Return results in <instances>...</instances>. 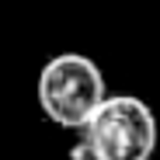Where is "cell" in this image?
Instances as JSON below:
<instances>
[{"label":"cell","mask_w":160,"mask_h":160,"mask_svg":"<svg viewBox=\"0 0 160 160\" xmlns=\"http://www.w3.org/2000/svg\"><path fill=\"white\" fill-rule=\"evenodd\" d=\"M157 115L132 94H108L80 129L91 160H150L157 150Z\"/></svg>","instance_id":"cell-2"},{"label":"cell","mask_w":160,"mask_h":160,"mask_svg":"<svg viewBox=\"0 0 160 160\" xmlns=\"http://www.w3.org/2000/svg\"><path fill=\"white\" fill-rule=\"evenodd\" d=\"M108 84L94 59L80 52H59L38 73V108L49 122L63 129H84L104 104Z\"/></svg>","instance_id":"cell-1"}]
</instances>
